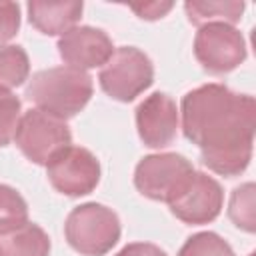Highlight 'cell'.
<instances>
[{"instance_id":"9c48e42d","label":"cell","mask_w":256,"mask_h":256,"mask_svg":"<svg viewBox=\"0 0 256 256\" xmlns=\"http://www.w3.org/2000/svg\"><path fill=\"white\" fill-rule=\"evenodd\" d=\"M224 206V190L216 178L194 170L176 196L168 202L170 212L184 224L200 226L214 222Z\"/></svg>"},{"instance_id":"7c38bea8","label":"cell","mask_w":256,"mask_h":256,"mask_svg":"<svg viewBox=\"0 0 256 256\" xmlns=\"http://www.w3.org/2000/svg\"><path fill=\"white\" fill-rule=\"evenodd\" d=\"M30 24L46 34V36H62L74 26H78L82 18L84 4L76 0L66 2H46V0H32L26 6Z\"/></svg>"},{"instance_id":"30bf717a","label":"cell","mask_w":256,"mask_h":256,"mask_svg":"<svg viewBox=\"0 0 256 256\" xmlns=\"http://www.w3.org/2000/svg\"><path fill=\"white\" fill-rule=\"evenodd\" d=\"M136 130L144 146L160 150L170 146L180 128L178 106L166 92H152L136 108Z\"/></svg>"},{"instance_id":"ba28073f","label":"cell","mask_w":256,"mask_h":256,"mask_svg":"<svg viewBox=\"0 0 256 256\" xmlns=\"http://www.w3.org/2000/svg\"><path fill=\"white\" fill-rule=\"evenodd\" d=\"M46 176L56 192L80 198L96 190L100 182V162L88 148L70 144L52 156L46 164Z\"/></svg>"},{"instance_id":"8992f818","label":"cell","mask_w":256,"mask_h":256,"mask_svg":"<svg viewBox=\"0 0 256 256\" xmlns=\"http://www.w3.org/2000/svg\"><path fill=\"white\" fill-rule=\"evenodd\" d=\"M192 172V162L182 154H148L134 168V186L142 196L168 204Z\"/></svg>"},{"instance_id":"6da1fadb","label":"cell","mask_w":256,"mask_h":256,"mask_svg":"<svg viewBox=\"0 0 256 256\" xmlns=\"http://www.w3.org/2000/svg\"><path fill=\"white\" fill-rule=\"evenodd\" d=\"M180 128L198 146L202 164L214 174L240 176L250 160L256 130V102L224 84H204L184 94Z\"/></svg>"},{"instance_id":"7a4b0ae2","label":"cell","mask_w":256,"mask_h":256,"mask_svg":"<svg viewBox=\"0 0 256 256\" xmlns=\"http://www.w3.org/2000/svg\"><path fill=\"white\" fill-rule=\"evenodd\" d=\"M92 94L94 84L88 72L70 66H52L38 70L28 78L24 96L38 110L68 120L84 110Z\"/></svg>"},{"instance_id":"e0dca14e","label":"cell","mask_w":256,"mask_h":256,"mask_svg":"<svg viewBox=\"0 0 256 256\" xmlns=\"http://www.w3.org/2000/svg\"><path fill=\"white\" fill-rule=\"evenodd\" d=\"M178 256H236L232 246L216 232H196L178 250Z\"/></svg>"},{"instance_id":"2e32d148","label":"cell","mask_w":256,"mask_h":256,"mask_svg":"<svg viewBox=\"0 0 256 256\" xmlns=\"http://www.w3.org/2000/svg\"><path fill=\"white\" fill-rule=\"evenodd\" d=\"M254 184L244 182L236 186L230 194L228 202V216L236 228L252 234L256 230V210H254Z\"/></svg>"},{"instance_id":"277c9868","label":"cell","mask_w":256,"mask_h":256,"mask_svg":"<svg viewBox=\"0 0 256 256\" xmlns=\"http://www.w3.org/2000/svg\"><path fill=\"white\" fill-rule=\"evenodd\" d=\"M100 88L112 100L132 102L154 82V64L136 46H120L100 68Z\"/></svg>"},{"instance_id":"ffe728a7","label":"cell","mask_w":256,"mask_h":256,"mask_svg":"<svg viewBox=\"0 0 256 256\" xmlns=\"http://www.w3.org/2000/svg\"><path fill=\"white\" fill-rule=\"evenodd\" d=\"M20 30V6L16 2L0 0V46L10 42Z\"/></svg>"},{"instance_id":"5b68a950","label":"cell","mask_w":256,"mask_h":256,"mask_svg":"<svg viewBox=\"0 0 256 256\" xmlns=\"http://www.w3.org/2000/svg\"><path fill=\"white\" fill-rule=\"evenodd\" d=\"M14 142L30 162L46 166L52 156L72 144V132L66 120L38 108H30L20 116Z\"/></svg>"},{"instance_id":"9a60e30c","label":"cell","mask_w":256,"mask_h":256,"mask_svg":"<svg viewBox=\"0 0 256 256\" xmlns=\"http://www.w3.org/2000/svg\"><path fill=\"white\" fill-rule=\"evenodd\" d=\"M30 78V58L18 44L0 46V90L12 92Z\"/></svg>"},{"instance_id":"3957f363","label":"cell","mask_w":256,"mask_h":256,"mask_svg":"<svg viewBox=\"0 0 256 256\" xmlns=\"http://www.w3.org/2000/svg\"><path fill=\"white\" fill-rule=\"evenodd\" d=\"M118 214L98 202L76 206L64 222V236L72 250L82 256H104L120 240Z\"/></svg>"},{"instance_id":"4fadbf2b","label":"cell","mask_w":256,"mask_h":256,"mask_svg":"<svg viewBox=\"0 0 256 256\" xmlns=\"http://www.w3.org/2000/svg\"><path fill=\"white\" fill-rule=\"evenodd\" d=\"M46 230L30 220L0 230V256H50Z\"/></svg>"},{"instance_id":"52a82bcc","label":"cell","mask_w":256,"mask_h":256,"mask_svg":"<svg viewBox=\"0 0 256 256\" xmlns=\"http://www.w3.org/2000/svg\"><path fill=\"white\" fill-rule=\"evenodd\" d=\"M194 56L206 72L228 74L246 60V40L236 26L206 24L194 36Z\"/></svg>"},{"instance_id":"ac0fdd59","label":"cell","mask_w":256,"mask_h":256,"mask_svg":"<svg viewBox=\"0 0 256 256\" xmlns=\"http://www.w3.org/2000/svg\"><path fill=\"white\" fill-rule=\"evenodd\" d=\"M26 220H28V204L22 198V194L8 184H0V230Z\"/></svg>"},{"instance_id":"d6986e66","label":"cell","mask_w":256,"mask_h":256,"mask_svg":"<svg viewBox=\"0 0 256 256\" xmlns=\"http://www.w3.org/2000/svg\"><path fill=\"white\" fill-rule=\"evenodd\" d=\"M22 116V102L16 94L0 90V148L14 140L18 122Z\"/></svg>"},{"instance_id":"44dd1931","label":"cell","mask_w":256,"mask_h":256,"mask_svg":"<svg viewBox=\"0 0 256 256\" xmlns=\"http://www.w3.org/2000/svg\"><path fill=\"white\" fill-rule=\"evenodd\" d=\"M138 18L142 20H160L164 18L172 8H174V2H146V4H130L128 6Z\"/></svg>"},{"instance_id":"7402d4cb","label":"cell","mask_w":256,"mask_h":256,"mask_svg":"<svg viewBox=\"0 0 256 256\" xmlns=\"http://www.w3.org/2000/svg\"><path fill=\"white\" fill-rule=\"evenodd\" d=\"M114 256H168V254L152 242H130Z\"/></svg>"},{"instance_id":"5bb4252c","label":"cell","mask_w":256,"mask_h":256,"mask_svg":"<svg viewBox=\"0 0 256 256\" xmlns=\"http://www.w3.org/2000/svg\"><path fill=\"white\" fill-rule=\"evenodd\" d=\"M246 4L236 0H188L184 2V12L188 16V22L194 26H206V24H230L234 26L240 22L244 14Z\"/></svg>"},{"instance_id":"8fae6325","label":"cell","mask_w":256,"mask_h":256,"mask_svg":"<svg viewBox=\"0 0 256 256\" xmlns=\"http://www.w3.org/2000/svg\"><path fill=\"white\" fill-rule=\"evenodd\" d=\"M56 48L64 60V66L82 72L102 68L116 50L112 38L102 28L94 26H74L58 38Z\"/></svg>"}]
</instances>
